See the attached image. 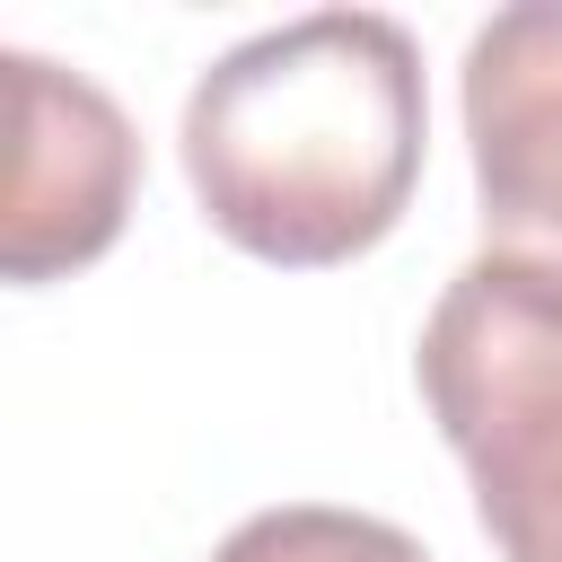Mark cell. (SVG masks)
Returning a JSON list of instances; mask_svg holds the SVG:
<instances>
[{"label": "cell", "mask_w": 562, "mask_h": 562, "mask_svg": "<svg viewBox=\"0 0 562 562\" xmlns=\"http://www.w3.org/2000/svg\"><path fill=\"white\" fill-rule=\"evenodd\" d=\"M202 220L263 263L325 272L369 255L422 184V53L378 9H316L228 44L184 97Z\"/></svg>", "instance_id": "6da1fadb"}, {"label": "cell", "mask_w": 562, "mask_h": 562, "mask_svg": "<svg viewBox=\"0 0 562 562\" xmlns=\"http://www.w3.org/2000/svg\"><path fill=\"white\" fill-rule=\"evenodd\" d=\"M422 404L474 483L501 562H562V281L474 255L413 351Z\"/></svg>", "instance_id": "7a4b0ae2"}, {"label": "cell", "mask_w": 562, "mask_h": 562, "mask_svg": "<svg viewBox=\"0 0 562 562\" xmlns=\"http://www.w3.org/2000/svg\"><path fill=\"white\" fill-rule=\"evenodd\" d=\"M9 70V202H0V272L18 290L97 263L123 237L132 184H140V140L123 105L44 61V53H0Z\"/></svg>", "instance_id": "3957f363"}, {"label": "cell", "mask_w": 562, "mask_h": 562, "mask_svg": "<svg viewBox=\"0 0 562 562\" xmlns=\"http://www.w3.org/2000/svg\"><path fill=\"white\" fill-rule=\"evenodd\" d=\"M465 140L492 255L562 281V0H518L474 26Z\"/></svg>", "instance_id": "277c9868"}, {"label": "cell", "mask_w": 562, "mask_h": 562, "mask_svg": "<svg viewBox=\"0 0 562 562\" xmlns=\"http://www.w3.org/2000/svg\"><path fill=\"white\" fill-rule=\"evenodd\" d=\"M211 562H430V553L369 509L290 501V509H255L246 527H228Z\"/></svg>", "instance_id": "5b68a950"}]
</instances>
